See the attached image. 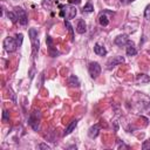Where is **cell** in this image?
Instances as JSON below:
<instances>
[{"label":"cell","mask_w":150,"mask_h":150,"mask_svg":"<svg viewBox=\"0 0 150 150\" xmlns=\"http://www.w3.org/2000/svg\"><path fill=\"white\" fill-rule=\"evenodd\" d=\"M60 16L64 18L66 20H70V19H74L77 11L75 8V6L73 5H60Z\"/></svg>","instance_id":"1"},{"label":"cell","mask_w":150,"mask_h":150,"mask_svg":"<svg viewBox=\"0 0 150 150\" xmlns=\"http://www.w3.org/2000/svg\"><path fill=\"white\" fill-rule=\"evenodd\" d=\"M28 34H29V39H30V42H32L33 57L35 59V56L39 52V47H40V41H39V38H38V30L35 28H30L28 30Z\"/></svg>","instance_id":"2"},{"label":"cell","mask_w":150,"mask_h":150,"mask_svg":"<svg viewBox=\"0 0 150 150\" xmlns=\"http://www.w3.org/2000/svg\"><path fill=\"white\" fill-rule=\"evenodd\" d=\"M40 120H41L40 110H34L33 112H30V115L28 117V124L30 125V128L33 130L38 131L40 129Z\"/></svg>","instance_id":"3"},{"label":"cell","mask_w":150,"mask_h":150,"mask_svg":"<svg viewBox=\"0 0 150 150\" xmlns=\"http://www.w3.org/2000/svg\"><path fill=\"white\" fill-rule=\"evenodd\" d=\"M2 45H4L5 50L8 52V53H13V52L16 50L18 47H20L19 43H18V41H16V39H15V38H12V36H7V38H5Z\"/></svg>","instance_id":"4"},{"label":"cell","mask_w":150,"mask_h":150,"mask_svg":"<svg viewBox=\"0 0 150 150\" xmlns=\"http://www.w3.org/2000/svg\"><path fill=\"white\" fill-rule=\"evenodd\" d=\"M14 12H15V14L18 16L19 23L22 25V26H26L28 23V15H27L26 11L23 8H21V7H15L14 8Z\"/></svg>","instance_id":"5"},{"label":"cell","mask_w":150,"mask_h":150,"mask_svg":"<svg viewBox=\"0 0 150 150\" xmlns=\"http://www.w3.org/2000/svg\"><path fill=\"white\" fill-rule=\"evenodd\" d=\"M88 71H89V75L91 79H97L101 74V66L98 62H90L88 64Z\"/></svg>","instance_id":"6"},{"label":"cell","mask_w":150,"mask_h":150,"mask_svg":"<svg viewBox=\"0 0 150 150\" xmlns=\"http://www.w3.org/2000/svg\"><path fill=\"white\" fill-rule=\"evenodd\" d=\"M123 62H124V57L123 56H114L111 60H109L107 62V69L111 70L114 67H116V66H118V64H121Z\"/></svg>","instance_id":"7"},{"label":"cell","mask_w":150,"mask_h":150,"mask_svg":"<svg viewBox=\"0 0 150 150\" xmlns=\"http://www.w3.org/2000/svg\"><path fill=\"white\" fill-rule=\"evenodd\" d=\"M129 41H130V40H129V38H128L127 34H121V35L116 36L115 40H114L115 45L118 46V47H124V46H127V45L129 43Z\"/></svg>","instance_id":"8"},{"label":"cell","mask_w":150,"mask_h":150,"mask_svg":"<svg viewBox=\"0 0 150 150\" xmlns=\"http://www.w3.org/2000/svg\"><path fill=\"white\" fill-rule=\"evenodd\" d=\"M100 129H101V125H100L98 123L91 125V127L89 128V130H88V136H89L90 138H96V137L98 136V134H100Z\"/></svg>","instance_id":"9"},{"label":"cell","mask_w":150,"mask_h":150,"mask_svg":"<svg viewBox=\"0 0 150 150\" xmlns=\"http://www.w3.org/2000/svg\"><path fill=\"white\" fill-rule=\"evenodd\" d=\"M107 13H108V11H103V12H101L100 15H98V23H100L102 27H107V26L109 25V19H108V16H107Z\"/></svg>","instance_id":"10"},{"label":"cell","mask_w":150,"mask_h":150,"mask_svg":"<svg viewBox=\"0 0 150 150\" xmlns=\"http://www.w3.org/2000/svg\"><path fill=\"white\" fill-rule=\"evenodd\" d=\"M76 32L79 34H83V33L87 32V25H86V22H84L83 19H79L77 25H76Z\"/></svg>","instance_id":"11"},{"label":"cell","mask_w":150,"mask_h":150,"mask_svg":"<svg viewBox=\"0 0 150 150\" xmlns=\"http://www.w3.org/2000/svg\"><path fill=\"white\" fill-rule=\"evenodd\" d=\"M125 53H127L128 56H134V55L137 54V49H136V47H135V45H134L132 41H129V43L127 45Z\"/></svg>","instance_id":"12"},{"label":"cell","mask_w":150,"mask_h":150,"mask_svg":"<svg viewBox=\"0 0 150 150\" xmlns=\"http://www.w3.org/2000/svg\"><path fill=\"white\" fill-rule=\"evenodd\" d=\"M94 53L96 55L104 56V55H107V49L103 46H101L100 43H95V46H94Z\"/></svg>","instance_id":"13"},{"label":"cell","mask_w":150,"mask_h":150,"mask_svg":"<svg viewBox=\"0 0 150 150\" xmlns=\"http://www.w3.org/2000/svg\"><path fill=\"white\" fill-rule=\"evenodd\" d=\"M77 120H73L68 125H67V128L64 129V131H63V136H67V135H69L74 129H75V127L77 125Z\"/></svg>","instance_id":"14"},{"label":"cell","mask_w":150,"mask_h":150,"mask_svg":"<svg viewBox=\"0 0 150 150\" xmlns=\"http://www.w3.org/2000/svg\"><path fill=\"white\" fill-rule=\"evenodd\" d=\"M136 81L141 84H145V83L150 82V77L146 74H137L136 75Z\"/></svg>","instance_id":"15"},{"label":"cell","mask_w":150,"mask_h":150,"mask_svg":"<svg viewBox=\"0 0 150 150\" xmlns=\"http://www.w3.org/2000/svg\"><path fill=\"white\" fill-rule=\"evenodd\" d=\"M68 84L70 87H76V88L80 87V80H79V77L76 75H70L69 79H68Z\"/></svg>","instance_id":"16"},{"label":"cell","mask_w":150,"mask_h":150,"mask_svg":"<svg viewBox=\"0 0 150 150\" xmlns=\"http://www.w3.org/2000/svg\"><path fill=\"white\" fill-rule=\"evenodd\" d=\"M93 11H94V6L91 5V2H87V4L84 5L83 9H82L83 13H90V12H93Z\"/></svg>","instance_id":"17"},{"label":"cell","mask_w":150,"mask_h":150,"mask_svg":"<svg viewBox=\"0 0 150 150\" xmlns=\"http://www.w3.org/2000/svg\"><path fill=\"white\" fill-rule=\"evenodd\" d=\"M64 25H66V27H67L68 32L70 33V39H71V41H74V32H73V27H71V25L69 23V21H68V20H64Z\"/></svg>","instance_id":"18"},{"label":"cell","mask_w":150,"mask_h":150,"mask_svg":"<svg viewBox=\"0 0 150 150\" xmlns=\"http://www.w3.org/2000/svg\"><path fill=\"white\" fill-rule=\"evenodd\" d=\"M7 16H8V19H11V21L13 23H15L18 21V16H16V14H15L14 11L13 12H7Z\"/></svg>","instance_id":"19"},{"label":"cell","mask_w":150,"mask_h":150,"mask_svg":"<svg viewBox=\"0 0 150 150\" xmlns=\"http://www.w3.org/2000/svg\"><path fill=\"white\" fill-rule=\"evenodd\" d=\"M9 121V112L7 110H4L2 111V122H8Z\"/></svg>","instance_id":"20"},{"label":"cell","mask_w":150,"mask_h":150,"mask_svg":"<svg viewBox=\"0 0 150 150\" xmlns=\"http://www.w3.org/2000/svg\"><path fill=\"white\" fill-rule=\"evenodd\" d=\"M144 18L146 19V20H150V4L145 7V9H144Z\"/></svg>","instance_id":"21"},{"label":"cell","mask_w":150,"mask_h":150,"mask_svg":"<svg viewBox=\"0 0 150 150\" xmlns=\"http://www.w3.org/2000/svg\"><path fill=\"white\" fill-rule=\"evenodd\" d=\"M15 39H16V41H18L19 46H21V43H22V40H23V35H22L21 33H20V34H16Z\"/></svg>","instance_id":"22"},{"label":"cell","mask_w":150,"mask_h":150,"mask_svg":"<svg viewBox=\"0 0 150 150\" xmlns=\"http://www.w3.org/2000/svg\"><path fill=\"white\" fill-rule=\"evenodd\" d=\"M142 149H143V150L150 149V141H145V142L142 144Z\"/></svg>","instance_id":"23"},{"label":"cell","mask_w":150,"mask_h":150,"mask_svg":"<svg viewBox=\"0 0 150 150\" xmlns=\"http://www.w3.org/2000/svg\"><path fill=\"white\" fill-rule=\"evenodd\" d=\"M38 149H47V150H49V149H50V146H49V145H47V144H45V143H41V144H39V145H38Z\"/></svg>","instance_id":"24"},{"label":"cell","mask_w":150,"mask_h":150,"mask_svg":"<svg viewBox=\"0 0 150 150\" xmlns=\"http://www.w3.org/2000/svg\"><path fill=\"white\" fill-rule=\"evenodd\" d=\"M70 5H79L81 2V0H68Z\"/></svg>","instance_id":"25"},{"label":"cell","mask_w":150,"mask_h":150,"mask_svg":"<svg viewBox=\"0 0 150 150\" xmlns=\"http://www.w3.org/2000/svg\"><path fill=\"white\" fill-rule=\"evenodd\" d=\"M120 1H121V4L127 5V4H130V2H132V1H135V0H120Z\"/></svg>","instance_id":"26"},{"label":"cell","mask_w":150,"mask_h":150,"mask_svg":"<svg viewBox=\"0 0 150 150\" xmlns=\"http://www.w3.org/2000/svg\"><path fill=\"white\" fill-rule=\"evenodd\" d=\"M69 149H76V146L75 145H71V146H69Z\"/></svg>","instance_id":"27"}]
</instances>
